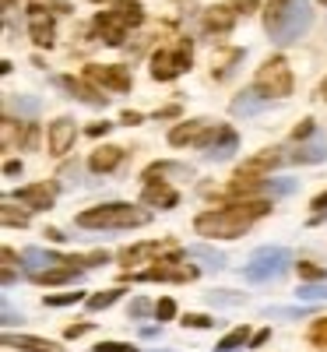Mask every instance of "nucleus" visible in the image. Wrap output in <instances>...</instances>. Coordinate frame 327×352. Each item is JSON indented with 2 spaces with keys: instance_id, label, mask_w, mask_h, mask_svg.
<instances>
[{
  "instance_id": "f257e3e1",
  "label": "nucleus",
  "mask_w": 327,
  "mask_h": 352,
  "mask_svg": "<svg viewBox=\"0 0 327 352\" xmlns=\"http://www.w3.org/2000/svg\"><path fill=\"white\" fill-rule=\"evenodd\" d=\"M267 212H271V201H243V204H232V208L197 215L194 229H197V236H207V240H236L253 226V219Z\"/></svg>"
},
{
  "instance_id": "f03ea898",
  "label": "nucleus",
  "mask_w": 327,
  "mask_h": 352,
  "mask_svg": "<svg viewBox=\"0 0 327 352\" xmlns=\"http://www.w3.org/2000/svg\"><path fill=\"white\" fill-rule=\"evenodd\" d=\"M313 8L310 0H267L264 8V28L275 46H292L300 36L310 32Z\"/></svg>"
},
{
  "instance_id": "7ed1b4c3",
  "label": "nucleus",
  "mask_w": 327,
  "mask_h": 352,
  "mask_svg": "<svg viewBox=\"0 0 327 352\" xmlns=\"http://www.w3.org/2000/svg\"><path fill=\"white\" fill-rule=\"evenodd\" d=\"M152 222V212L148 208H137V204H127V201H109V204H95L74 219V226L88 229V232H124V229H141Z\"/></svg>"
},
{
  "instance_id": "20e7f679",
  "label": "nucleus",
  "mask_w": 327,
  "mask_h": 352,
  "mask_svg": "<svg viewBox=\"0 0 327 352\" xmlns=\"http://www.w3.org/2000/svg\"><path fill=\"white\" fill-rule=\"evenodd\" d=\"M253 88H257L264 99H285V96H292L295 81H292V67H289V60H285L282 53L260 64V71L253 78Z\"/></svg>"
},
{
  "instance_id": "39448f33",
  "label": "nucleus",
  "mask_w": 327,
  "mask_h": 352,
  "mask_svg": "<svg viewBox=\"0 0 327 352\" xmlns=\"http://www.w3.org/2000/svg\"><path fill=\"white\" fill-rule=\"evenodd\" d=\"M183 257H187V250H169L166 257H159V264H152L148 272H141V275H124V278H137V282H194L201 272L197 268H183Z\"/></svg>"
},
{
  "instance_id": "423d86ee",
  "label": "nucleus",
  "mask_w": 327,
  "mask_h": 352,
  "mask_svg": "<svg viewBox=\"0 0 327 352\" xmlns=\"http://www.w3.org/2000/svg\"><path fill=\"white\" fill-rule=\"evenodd\" d=\"M289 250L285 247H264V250H257L253 254V261L247 264V272H243V278L250 282V285H264V282H271L275 275H282L285 268H289Z\"/></svg>"
},
{
  "instance_id": "0eeeda50",
  "label": "nucleus",
  "mask_w": 327,
  "mask_h": 352,
  "mask_svg": "<svg viewBox=\"0 0 327 352\" xmlns=\"http://www.w3.org/2000/svg\"><path fill=\"white\" fill-rule=\"evenodd\" d=\"M190 67H194V50H190V43L155 50V56H152V74H155V81H172V78H180L183 71H190Z\"/></svg>"
},
{
  "instance_id": "6e6552de",
  "label": "nucleus",
  "mask_w": 327,
  "mask_h": 352,
  "mask_svg": "<svg viewBox=\"0 0 327 352\" xmlns=\"http://www.w3.org/2000/svg\"><path fill=\"white\" fill-rule=\"evenodd\" d=\"M215 131H218L215 120H207V116H194V120H187V124L169 131V144H172V148H183V144H201V148H207L212 138H215Z\"/></svg>"
},
{
  "instance_id": "1a4fd4ad",
  "label": "nucleus",
  "mask_w": 327,
  "mask_h": 352,
  "mask_svg": "<svg viewBox=\"0 0 327 352\" xmlns=\"http://www.w3.org/2000/svg\"><path fill=\"white\" fill-rule=\"evenodd\" d=\"M84 78L92 81V85H99L102 92H131V85H134V78H131V71L127 67H120V64H88L84 67Z\"/></svg>"
},
{
  "instance_id": "9d476101",
  "label": "nucleus",
  "mask_w": 327,
  "mask_h": 352,
  "mask_svg": "<svg viewBox=\"0 0 327 352\" xmlns=\"http://www.w3.org/2000/svg\"><path fill=\"white\" fill-rule=\"evenodd\" d=\"M131 18L120 11V8H113V11H102L99 18H95V32H99V39L102 43H109V46H120L124 39H127V32H131Z\"/></svg>"
},
{
  "instance_id": "9b49d317",
  "label": "nucleus",
  "mask_w": 327,
  "mask_h": 352,
  "mask_svg": "<svg viewBox=\"0 0 327 352\" xmlns=\"http://www.w3.org/2000/svg\"><path fill=\"white\" fill-rule=\"evenodd\" d=\"M28 36L39 50H49L56 39V21L49 11H43V4H32V11H28Z\"/></svg>"
},
{
  "instance_id": "f8f14e48",
  "label": "nucleus",
  "mask_w": 327,
  "mask_h": 352,
  "mask_svg": "<svg viewBox=\"0 0 327 352\" xmlns=\"http://www.w3.org/2000/svg\"><path fill=\"white\" fill-rule=\"evenodd\" d=\"M53 81L60 85L64 92H71L74 99H81L84 106H106V92H102L99 85L92 88V81H88V78H67V74H60V78H53Z\"/></svg>"
},
{
  "instance_id": "ddd939ff",
  "label": "nucleus",
  "mask_w": 327,
  "mask_h": 352,
  "mask_svg": "<svg viewBox=\"0 0 327 352\" xmlns=\"http://www.w3.org/2000/svg\"><path fill=\"white\" fill-rule=\"evenodd\" d=\"M56 184H28L18 190V201L25 204L28 212H49L53 208V201H56Z\"/></svg>"
},
{
  "instance_id": "4468645a",
  "label": "nucleus",
  "mask_w": 327,
  "mask_h": 352,
  "mask_svg": "<svg viewBox=\"0 0 327 352\" xmlns=\"http://www.w3.org/2000/svg\"><path fill=\"white\" fill-rule=\"evenodd\" d=\"M46 134H49V138H46L49 152H53V155H67V152H71V144H74V138H78V127H74L71 116H56Z\"/></svg>"
},
{
  "instance_id": "2eb2a0df",
  "label": "nucleus",
  "mask_w": 327,
  "mask_h": 352,
  "mask_svg": "<svg viewBox=\"0 0 327 352\" xmlns=\"http://www.w3.org/2000/svg\"><path fill=\"white\" fill-rule=\"evenodd\" d=\"M236 148H240V134H236L229 124H218V131H215L212 144L204 148V155L212 159V162H222V159H232Z\"/></svg>"
},
{
  "instance_id": "dca6fc26",
  "label": "nucleus",
  "mask_w": 327,
  "mask_h": 352,
  "mask_svg": "<svg viewBox=\"0 0 327 352\" xmlns=\"http://www.w3.org/2000/svg\"><path fill=\"white\" fill-rule=\"evenodd\" d=\"M28 278H32L36 285H74V282H81L84 275H81V268H78V264H60V268H43V272H32V275H28Z\"/></svg>"
},
{
  "instance_id": "f3484780",
  "label": "nucleus",
  "mask_w": 327,
  "mask_h": 352,
  "mask_svg": "<svg viewBox=\"0 0 327 352\" xmlns=\"http://www.w3.org/2000/svg\"><path fill=\"white\" fill-rule=\"evenodd\" d=\"M141 201L148 204V208H176V201H180V194H176L169 184H162V176H159V184H155V180H144Z\"/></svg>"
},
{
  "instance_id": "a211bd4d",
  "label": "nucleus",
  "mask_w": 327,
  "mask_h": 352,
  "mask_svg": "<svg viewBox=\"0 0 327 352\" xmlns=\"http://www.w3.org/2000/svg\"><path fill=\"white\" fill-rule=\"evenodd\" d=\"M278 159H282V148H267V152L253 155L250 162H243L240 169H236V180H260V173L275 169V166H278Z\"/></svg>"
},
{
  "instance_id": "6ab92c4d",
  "label": "nucleus",
  "mask_w": 327,
  "mask_h": 352,
  "mask_svg": "<svg viewBox=\"0 0 327 352\" xmlns=\"http://www.w3.org/2000/svg\"><path fill=\"white\" fill-rule=\"evenodd\" d=\"M232 28H236V11H232L229 4L204 11V32H207V36H229Z\"/></svg>"
},
{
  "instance_id": "aec40b11",
  "label": "nucleus",
  "mask_w": 327,
  "mask_h": 352,
  "mask_svg": "<svg viewBox=\"0 0 327 352\" xmlns=\"http://www.w3.org/2000/svg\"><path fill=\"white\" fill-rule=\"evenodd\" d=\"M166 247H169V243H155V240H148V243H134V247L120 250V264H124V268H137L141 261L166 257Z\"/></svg>"
},
{
  "instance_id": "412c9836",
  "label": "nucleus",
  "mask_w": 327,
  "mask_h": 352,
  "mask_svg": "<svg viewBox=\"0 0 327 352\" xmlns=\"http://www.w3.org/2000/svg\"><path fill=\"white\" fill-rule=\"evenodd\" d=\"M120 162H124V148H116V144H102V148L88 155V169L92 173H113Z\"/></svg>"
},
{
  "instance_id": "4be33fe9",
  "label": "nucleus",
  "mask_w": 327,
  "mask_h": 352,
  "mask_svg": "<svg viewBox=\"0 0 327 352\" xmlns=\"http://www.w3.org/2000/svg\"><path fill=\"white\" fill-rule=\"evenodd\" d=\"M21 264L28 272H43V268H53V264H67V257L53 254V250H39V247H28L21 254Z\"/></svg>"
},
{
  "instance_id": "5701e85b",
  "label": "nucleus",
  "mask_w": 327,
  "mask_h": 352,
  "mask_svg": "<svg viewBox=\"0 0 327 352\" xmlns=\"http://www.w3.org/2000/svg\"><path fill=\"white\" fill-rule=\"evenodd\" d=\"M4 342L8 345H18V349H25V352H64V345H56V342H49V338H32V335H4Z\"/></svg>"
},
{
  "instance_id": "b1692460",
  "label": "nucleus",
  "mask_w": 327,
  "mask_h": 352,
  "mask_svg": "<svg viewBox=\"0 0 327 352\" xmlns=\"http://www.w3.org/2000/svg\"><path fill=\"white\" fill-rule=\"evenodd\" d=\"M260 102H264V96L257 88H243V92L232 99V116H253V113H260Z\"/></svg>"
},
{
  "instance_id": "393cba45",
  "label": "nucleus",
  "mask_w": 327,
  "mask_h": 352,
  "mask_svg": "<svg viewBox=\"0 0 327 352\" xmlns=\"http://www.w3.org/2000/svg\"><path fill=\"white\" fill-rule=\"evenodd\" d=\"M243 56H247V50H229L218 64H212V78H215V81H225V78L236 71V64H243Z\"/></svg>"
},
{
  "instance_id": "a878e982",
  "label": "nucleus",
  "mask_w": 327,
  "mask_h": 352,
  "mask_svg": "<svg viewBox=\"0 0 327 352\" xmlns=\"http://www.w3.org/2000/svg\"><path fill=\"white\" fill-rule=\"evenodd\" d=\"M187 257H197L207 272L225 268V254H218V250H212V247H190V250H187Z\"/></svg>"
},
{
  "instance_id": "bb28decb",
  "label": "nucleus",
  "mask_w": 327,
  "mask_h": 352,
  "mask_svg": "<svg viewBox=\"0 0 327 352\" xmlns=\"http://www.w3.org/2000/svg\"><path fill=\"white\" fill-rule=\"evenodd\" d=\"M324 159H327V144L324 141H313V144L300 141V148L292 152V162H324Z\"/></svg>"
},
{
  "instance_id": "cd10ccee",
  "label": "nucleus",
  "mask_w": 327,
  "mask_h": 352,
  "mask_svg": "<svg viewBox=\"0 0 327 352\" xmlns=\"http://www.w3.org/2000/svg\"><path fill=\"white\" fill-rule=\"evenodd\" d=\"M247 342H250V328H243V324H240V328H232V331L215 345V352H236V349L247 345Z\"/></svg>"
},
{
  "instance_id": "c85d7f7f",
  "label": "nucleus",
  "mask_w": 327,
  "mask_h": 352,
  "mask_svg": "<svg viewBox=\"0 0 327 352\" xmlns=\"http://www.w3.org/2000/svg\"><path fill=\"white\" fill-rule=\"evenodd\" d=\"M187 166H172V162H155L144 169V180H159V176H187Z\"/></svg>"
},
{
  "instance_id": "c756f323",
  "label": "nucleus",
  "mask_w": 327,
  "mask_h": 352,
  "mask_svg": "<svg viewBox=\"0 0 327 352\" xmlns=\"http://www.w3.org/2000/svg\"><path fill=\"white\" fill-rule=\"evenodd\" d=\"M120 296H124V289H106V292H95V296H88V303H84V307L95 314V310H106V307H113V303L120 300Z\"/></svg>"
},
{
  "instance_id": "7c9ffc66",
  "label": "nucleus",
  "mask_w": 327,
  "mask_h": 352,
  "mask_svg": "<svg viewBox=\"0 0 327 352\" xmlns=\"http://www.w3.org/2000/svg\"><path fill=\"white\" fill-rule=\"evenodd\" d=\"M207 303H215V307H236V303H247L243 292H229V289H212L207 292Z\"/></svg>"
},
{
  "instance_id": "2f4dec72",
  "label": "nucleus",
  "mask_w": 327,
  "mask_h": 352,
  "mask_svg": "<svg viewBox=\"0 0 327 352\" xmlns=\"http://www.w3.org/2000/svg\"><path fill=\"white\" fill-rule=\"evenodd\" d=\"M84 292L81 289H71V292H49L46 296V307H71V303H81Z\"/></svg>"
},
{
  "instance_id": "473e14b6",
  "label": "nucleus",
  "mask_w": 327,
  "mask_h": 352,
  "mask_svg": "<svg viewBox=\"0 0 327 352\" xmlns=\"http://www.w3.org/2000/svg\"><path fill=\"white\" fill-rule=\"evenodd\" d=\"M303 303H313V300H327V282L320 285H300V292H295Z\"/></svg>"
},
{
  "instance_id": "72a5a7b5",
  "label": "nucleus",
  "mask_w": 327,
  "mask_h": 352,
  "mask_svg": "<svg viewBox=\"0 0 327 352\" xmlns=\"http://www.w3.org/2000/svg\"><path fill=\"white\" fill-rule=\"evenodd\" d=\"M4 226H18V229H25L28 226V212H14V204L11 201H4Z\"/></svg>"
},
{
  "instance_id": "f704fd0d",
  "label": "nucleus",
  "mask_w": 327,
  "mask_h": 352,
  "mask_svg": "<svg viewBox=\"0 0 327 352\" xmlns=\"http://www.w3.org/2000/svg\"><path fill=\"white\" fill-rule=\"evenodd\" d=\"M11 106H14L21 116H36V113H39V99H36V96H18V99H11Z\"/></svg>"
},
{
  "instance_id": "c9c22d12",
  "label": "nucleus",
  "mask_w": 327,
  "mask_h": 352,
  "mask_svg": "<svg viewBox=\"0 0 327 352\" xmlns=\"http://www.w3.org/2000/svg\"><path fill=\"white\" fill-rule=\"evenodd\" d=\"M264 190L275 194V197H289V194L295 190V184H292V180H264Z\"/></svg>"
},
{
  "instance_id": "e433bc0d",
  "label": "nucleus",
  "mask_w": 327,
  "mask_h": 352,
  "mask_svg": "<svg viewBox=\"0 0 327 352\" xmlns=\"http://www.w3.org/2000/svg\"><path fill=\"white\" fill-rule=\"evenodd\" d=\"M155 317H159V324H166V320H172V317H176V300L162 296V300L155 303Z\"/></svg>"
},
{
  "instance_id": "4c0bfd02",
  "label": "nucleus",
  "mask_w": 327,
  "mask_h": 352,
  "mask_svg": "<svg viewBox=\"0 0 327 352\" xmlns=\"http://www.w3.org/2000/svg\"><path fill=\"white\" fill-rule=\"evenodd\" d=\"M109 254H84V257H71V264H78V268H99V264H106Z\"/></svg>"
},
{
  "instance_id": "58836bf2",
  "label": "nucleus",
  "mask_w": 327,
  "mask_h": 352,
  "mask_svg": "<svg viewBox=\"0 0 327 352\" xmlns=\"http://www.w3.org/2000/svg\"><path fill=\"white\" fill-rule=\"evenodd\" d=\"M313 131H317V120H313V116H306V120L292 131V141H310V138H313Z\"/></svg>"
},
{
  "instance_id": "ea45409f",
  "label": "nucleus",
  "mask_w": 327,
  "mask_h": 352,
  "mask_svg": "<svg viewBox=\"0 0 327 352\" xmlns=\"http://www.w3.org/2000/svg\"><path fill=\"white\" fill-rule=\"evenodd\" d=\"M300 275L310 278V282H324V278H327V272L317 268V264H310V261H300Z\"/></svg>"
},
{
  "instance_id": "a19ab883",
  "label": "nucleus",
  "mask_w": 327,
  "mask_h": 352,
  "mask_svg": "<svg viewBox=\"0 0 327 352\" xmlns=\"http://www.w3.org/2000/svg\"><path fill=\"white\" fill-rule=\"evenodd\" d=\"M148 314H155V300H131V317H148Z\"/></svg>"
},
{
  "instance_id": "79ce46f5",
  "label": "nucleus",
  "mask_w": 327,
  "mask_h": 352,
  "mask_svg": "<svg viewBox=\"0 0 327 352\" xmlns=\"http://www.w3.org/2000/svg\"><path fill=\"white\" fill-rule=\"evenodd\" d=\"M95 352H137V345H131V342H99Z\"/></svg>"
},
{
  "instance_id": "37998d69",
  "label": "nucleus",
  "mask_w": 327,
  "mask_h": 352,
  "mask_svg": "<svg viewBox=\"0 0 327 352\" xmlns=\"http://www.w3.org/2000/svg\"><path fill=\"white\" fill-rule=\"evenodd\" d=\"M310 338H313L317 349H327V320H317L313 331H310Z\"/></svg>"
},
{
  "instance_id": "c03bdc74",
  "label": "nucleus",
  "mask_w": 327,
  "mask_h": 352,
  "mask_svg": "<svg viewBox=\"0 0 327 352\" xmlns=\"http://www.w3.org/2000/svg\"><path fill=\"white\" fill-rule=\"evenodd\" d=\"M183 324H187V328H212L215 320H212V317H204V314H187V317H183Z\"/></svg>"
},
{
  "instance_id": "a18cd8bd",
  "label": "nucleus",
  "mask_w": 327,
  "mask_h": 352,
  "mask_svg": "<svg viewBox=\"0 0 327 352\" xmlns=\"http://www.w3.org/2000/svg\"><path fill=\"white\" fill-rule=\"evenodd\" d=\"M313 307H292V310H264V317H303L310 314Z\"/></svg>"
},
{
  "instance_id": "49530a36",
  "label": "nucleus",
  "mask_w": 327,
  "mask_h": 352,
  "mask_svg": "<svg viewBox=\"0 0 327 352\" xmlns=\"http://www.w3.org/2000/svg\"><path fill=\"white\" fill-rule=\"evenodd\" d=\"M36 144H39V127L28 124L25 127V138H21V148H36Z\"/></svg>"
},
{
  "instance_id": "de8ad7c7",
  "label": "nucleus",
  "mask_w": 327,
  "mask_h": 352,
  "mask_svg": "<svg viewBox=\"0 0 327 352\" xmlns=\"http://www.w3.org/2000/svg\"><path fill=\"white\" fill-rule=\"evenodd\" d=\"M229 8L236 14H250V11H257V0H229Z\"/></svg>"
},
{
  "instance_id": "09e8293b",
  "label": "nucleus",
  "mask_w": 327,
  "mask_h": 352,
  "mask_svg": "<svg viewBox=\"0 0 327 352\" xmlns=\"http://www.w3.org/2000/svg\"><path fill=\"white\" fill-rule=\"evenodd\" d=\"M84 331H92V324H71V328L64 331V338H67V342H74V338H81Z\"/></svg>"
},
{
  "instance_id": "8fccbe9b",
  "label": "nucleus",
  "mask_w": 327,
  "mask_h": 352,
  "mask_svg": "<svg viewBox=\"0 0 327 352\" xmlns=\"http://www.w3.org/2000/svg\"><path fill=\"white\" fill-rule=\"evenodd\" d=\"M84 134H88V138H102V134H109V124H106V120H102V124H88Z\"/></svg>"
},
{
  "instance_id": "3c124183",
  "label": "nucleus",
  "mask_w": 327,
  "mask_h": 352,
  "mask_svg": "<svg viewBox=\"0 0 327 352\" xmlns=\"http://www.w3.org/2000/svg\"><path fill=\"white\" fill-rule=\"evenodd\" d=\"M4 176H21V162L8 159V162H4Z\"/></svg>"
},
{
  "instance_id": "603ef678",
  "label": "nucleus",
  "mask_w": 327,
  "mask_h": 352,
  "mask_svg": "<svg viewBox=\"0 0 327 352\" xmlns=\"http://www.w3.org/2000/svg\"><path fill=\"white\" fill-rule=\"evenodd\" d=\"M267 338H271V331H257V335L250 338V345H253V349H260V345H264Z\"/></svg>"
},
{
  "instance_id": "864d4df0",
  "label": "nucleus",
  "mask_w": 327,
  "mask_h": 352,
  "mask_svg": "<svg viewBox=\"0 0 327 352\" xmlns=\"http://www.w3.org/2000/svg\"><path fill=\"white\" fill-rule=\"evenodd\" d=\"M124 124H141V113H134V109H124V116H120Z\"/></svg>"
},
{
  "instance_id": "5fc2aeb1",
  "label": "nucleus",
  "mask_w": 327,
  "mask_h": 352,
  "mask_svg": "<svg viewBox=\"0 0 327 352\" xmlns=\"http://www.w3.org/2000/svg\"><path fill=\"white\" fill-rule=\"evenodd\" d=\"M310 208H313V212H324V208H327V194H317Z\"/></svg>"
},
{
  "instance_id": "6e6d98bb",
  "label": "nucleus",
  "mask_w": 327,
  "mask_h": 352,
  "mask_svg": "<svg viewBox=\"0 0 327 352\" xmlns=\"http://www.w3.org/2000/svg\"><path fill=\"white\" fill-rule=\"evenodd\" d=\"M176 113H180V106H166V109L159 113V120H169V116H176Z\"/></svg>"
},
{
  "instance_id": "4d7b16f0",
  "label": "nucleus",
  "mask_w": 327,
  "mask_h": 352,
  "mask_svg": "<svg viewBox=\"0 0 327 352\" xmlns=\"http://www.w3.org/2000/svg\"><path fill=\"white\" fill-rule=\"evenodd\" d=\"M159 335V328L155 324H148V328H141V338H155Z\"/></svg>"
},
{
  "instance_id": "13d9d810",
  "label": "nucleus",
  "mask_w": 327,
  "mask_h": 352,
  "mask_svg": "<svg viewBox=\"0 0 327 352\" xmlns=\"http://www.w3.org/2000/svg\"><path fill=\"white\" fill-rule=\"evenodd\" d=\"M320 222H327V215H317V219H310V226H320Z\"/></svg>"
},
{
  "instance_id": "bf43d9fd",
  "label": "nucleus",
  "mask_w": 327,
  "mask_h": 352,
  "mask_svg": "<svg viewBox=\"0 0 327 352\" xmlns=\"http://www.w3.org/2000/svg\"><path fill=\"white\" fill-rule=\"evenodd\" d=\"M320 92H324V99H327V78H324V85H320Z\"/></svg>"
},
{
  "instance_id": "052dcab7",
  "label": "nucleus",
  "mask_w": 327,
  "mask_h": 352,
  "mask_svg": "<svg viewBox=\"0 0 327 352\" xmlns=\"http://www.w3.org/2000/svg\"><path fill=\"white\" fill-rule=\"evenodd\" d=\"M155 352H172V349H155Z\"/></svg>"
},
{
  "instance_id": "680f3d73",
  "label": "nucleus",
  "mask_w": 327,
  "mask_h": 352,
  "mask_svg": "<svg viewBox=\"0 0 327 352\" xmlns=\"http://www.w3.org/2000/svg\"><path fill=\"white\" fill-rule=\"evenodd\" d=\"M92 4H106V0H92Z\"/></svg>"
},
{
  "instance_id": "e2e57ef3",
  "label": "nucleus",
  "mask_w": 327,
  "mask_h": 352,
  "mask_svg": "<svg viewBox=\"0 0 327 352\" xmlns=\"http://www.w3.org/2000/svg\"><path fill=\"white\" fill-rule=\"evenodd\" d=\"M320 4H324V8H327V0H320Z\"/></svg>"
},
{
  "instance_id": "0e129e2a",
  "label": "nucleus",
  "mask_w": 327,
  "mask_h": 352,
  "mask_svg": "<svg viewBox=\"0 0 327 352\" xmlns=\"http://www.w3.org/2000/svg\"><path fill=\"white\" fill-rule=\"evenodd\" d=\"M4 4H11V0H4Z\"/></svg>"
}]
</instances>
